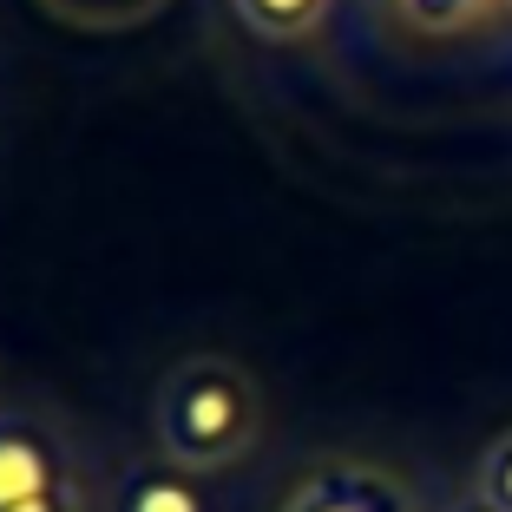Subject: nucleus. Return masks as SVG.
I'll return each instance as SVG.
<instances>
[{"label":"nucleus","mask_w":512,"mask_h":512,"mask_svg":"<svg viewBox=\"0 0 512 512\" xmlns=\"http://www.w3.org/2000/svg\"><path fill=\"white\" fill-rule=\"evenodd\" d=\"M151 440L184 473H224L263 440V388L230 355H184L158 375Z\"/></svg>","instance_id":"obj_1"},{"label":"nucleus","mask_w":512,"mask_h":512,"mask_svg":"<svg viewBox=\"0 0 512 512\" xmlns=\"http://www.w3.org/2000/svg\"><path fill=\"white\" fill-rule=\"evenodd\" d=\"M0 512H92L86 453L40 407H0Z\"/></svg>","instance_id":"obj_2"},{"label":"nucleus","mask_w":512,"mask_h":512,"mask_svg":"<svg viewBox=\"0 0 512 512\" xmlns=\"http://www.w3.org/2000/svg\"><path fill=\"white\" fill-rule=\"evenodd\" d=\"M283 512H421V499L375 460H322L289 486Z\"/></svg>","instance_id":"obj_3"},{"label":"nucleus","mask_w":512,"mask_h":512,"mask_svg":"<svg viewBox=\"0 0 512 512\" xmlns=\"http://www.w3.org/2000/svg\"><path fill=\"white\" fill-rule=\"evenodd\" d=\"M106 512H217V499L204 486V473H184L165 453H151V460H125L112 473Z\"/></svg>","instance_id":"obj_4"},{"label":"nucleus","mask_w":512,"mask_h":512,"mask_svg":"<svg viewBox=\"0 0 512 512\" xmlns=\"http://www.w3.org/2000/svg\"><path fill=\"white\" fill-rule=\"evenodd\" d=\"M230 14L256 33V40H309V33L329 20V0H230Z\"/></svg>","instance_id":"obj_5"},{"label":"nucleus","mask_w":512,"mask_h":512,"mask_svg":"<svg viewBox=\"0 0 512 512\" xmlns=\"http://www.w3.org/2000/svg\"><path fill=\"white\" fill-rule=\"evenodd\" d=\"M40 7H53V14L73 20V27H138V20H151L165 0H40Z\"/></svg>","instance_id":"obj_6"},{"label":"nucleus","mask_w":512,"mask_h":512,"mask_svg":"<svg viewBox=\"0 0 512 512\" xmlns=\"http://www.w3.org/2000/svg\"><path fill=\"white\" fill-rule=\"evenodd\" d=\"M394 7H401L407 27H421V33H460V27H473L493 0H394Z\"/></svg>","instance_id":"obj_7"},{"label":"nucleus","mask_w":512,"mask_h":512,"mask_svg":"<svg viewBox=\"0 0 512 512\" xmlns=\"http://www.w3.org/2000/svg\"><path fill=\"white\" fill-rule=\"evenodd\" d=\"M473 499H486L493 512H512V427L473 460Z\"/></svg>","instance_id":"obj_8"},{"label":"nucleus","mask_w":512,"mask_h":512,"mask_svg":"<svg viewBox=\"0 0 512 512\" xmlns=\"http://www.w3.org/2000/svg\"><path fill=\"white\" fill-rule=\"evenodd\" d=\"M447 512H493V506H486V499H473V493H467V499H453Z\"/></svg>","instance_id":"obj_9"}]
</instances>
